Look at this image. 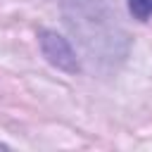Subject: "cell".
<instances>
[{
    "mask_svg": "<svg viewBox=\"0 0 152 152\" xmlns=\"http://www.w3.org/2000/svg\"><path fill=\"white\" fill-rule=\"evenodd\" d=\"M38 43H40L43 57H45L52 66H57L59 71L76 74V71L81 69V64H78V59H76V52H74V48L69 45V40H66L64 36L43 28V31H38Z\"/></svg>",
    "mask_w": 152,
    "mask_h": 152,
    "instance_id": "6da1fadb",
    "label": "cell"
},
{
    "mask_svg": "<svg viewBox=\"0 0 152 152\" xmlns=\"http://www.w3.org/2000/svg\"><path fill=\"white\" fill-rule=\"evenodd\" d=\"M128 10L135 19L147 21L150 14H152V0H128Z\"/></svg>",
    "mask_w": 152,
    "mask_h": 152,
    "instance_id": "7a4b0ae2",
    "label": "cell"
}]
</instances>
